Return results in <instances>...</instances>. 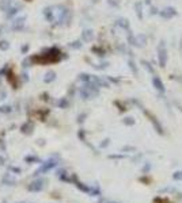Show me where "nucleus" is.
I'll list each match as a JSON object with an SVG mask.
<instances>
[{
    "instance_id": "nucleus-20",
    "label": "nucleus",
    "mask_w": 182,
    "mask_h": 203,
    "mask_svg": "<svg viewBox=\"0 0 182 203\" xmlns=\"http://www.w3.org/2000/svg\"><path fill=\"white\" fill-rule=\"evenodd\" d=\"M27 1H30V0H27Z\"/></svg>"
},
{
    "instance_id": "nucleus-2",
    "label": "nucleus",
    "mask_w": 182,
    "mask_h": 203,
    "mask_svg": "<svg viewBox=\"0 0 182 203\" xmlns=\"http://www.w3.org/2000/svg\"><path fill=\"white\" fill-rule=\"evenodd\" d=\"M56 164L57 162L56 161H48V162H44V165H42L40 169H38V172L37 173H42V172H48L49 169H52V168L56 167Z\"/></svg>"
},
{
    "instance_id": "nucleus-17",
    "label": "nucleus",
    "mask_w": 182,
    "mask_h": 203,
    "mask_svg": "<svg viewBox=\"0 0 182 203\" xmlns=\"http://www.w3.org/2000/svg\"><path fill=\"white\" fill-rule=\"evenodd\" d=\"M3 164H4V157L0 156V165H3Z\"/></svg>"
},
{
    "instance_id": "nucleus-18",
    "label": "nucleus",
    "mask_w": 182,
    "mask_h": 203,
    "mask_svg": "<svg viewBox=\"0 0 182 203\" xmlns=\"http://www.w3.org/2000/svg\"><path fill=\"white\" fill-rule=\"evenodd\" d=\"M122 150H135V149H133V148H124Z\"/></svg>"
},
{
    "instance_id": "nucleus-4",
    "label": "nucleus",
    "mask_w": 182,
    "mask_h": 203,
    "mask_svg": "<svg viewBox=\"0 0 182 203\" xmlns=\"http://www.w3.org/2000/svg\"><path fill=\"white\" fill-rule=\"evenodd\" d=\"M19 10H21V5H19V4H14V5L11 4V7L7 10V16H8V18L14 16Z\"/></svg>"
},
{
    "instance_id": "nucleus-5",
    "label": "nucleus",
    "mask_w": 182,
    "mask_h": 203,
    "mask_svg": "<svg viewBox=\"0 0 182 203\" xmlns=\"http://www.w3.org/2000/svg\"><path fill=\"white\" fill-rule=\"evenodd\" d=\"M23 23H25V18H19L15 22H12V29L14 30H21L23 27Z\"/></svg>"
},
{
    "instance_id": "nucleus-6",
    "label": "nucleus",
    "mask_w": 182,
    "mask_h": 203,
    "mask_svg": "<svg viewBox=\"0 0 182 203\" xmlns=\"http://www.w3.org/2000/svg\"><path fill=\"white\" fill-rule=\"evenodd\" d=\"M12 1H14V0H0V10L7 11L11 7Z\"/></svg>"
},
{
    "instance_id": "nucleus-10",
    "label": "nucleus",
    "mask_w": 182,
    "mask_h": 203,
    "mask_svg": "<svg viewBox=\"0 0 182 203\" xmlns=\"http://www.w3.org/2000/svg\"><path fill=\"white\" fill-rule=\"evenodd\" d=\"M10 111H11L10 106H3V107H0V112H4V114H7V112H10Z\"/></svg>"
},
{
    "instance_id": "nucleus-1",
    "label": "nucleus",
    "mask_w": 182,
    "mask_h": 203,
    "mask_svg": "<svg viewBox=\"0 0 182 203\" xmlns=\"http://www.w3.org/2000/svg\"><path fill=\"white\" fill-rule=\"evenodd\" d=\"M44 186H45V180H44V179H38V180H34V182L29 186V190L37 192V191H41L42 188H44Z\"/></svg>"
},
{
    "instance_id": "nucleus-16",
    "label": "nucleus",
    "mask_w": 182,
    "mask_h": 203,
    "mask_svg": "<svg viewBox=\"0 0 182 203\" xmlns=\"http://www.w3.org/2000/svg\"><path fill=\"white\" fill-rule=\"evenodd\" d=\"M109 158H124V156H109Z\"/></svg>"
},
{
    "instance_id": "nucleus-9",
    "label": "nucleus",
    "mask_w": 182,
    "mask_h": 203,
    "mask_svg": "<svg viewBox=\"0 0 182 203\" xmlns=\"http://www.w3.org/2000/svg\"><path fill=\"white\" fill-rule=\"evenodd\" d=\"M53 79H54V73H53V72H49V73L46 75V77L44 79V80H45L46 83H49V81H52Z\"/></svg>"
},
{
    "instance_id": "nucleus-11",
    "label": "nucleus",
    "mask_w": 182,
    "mask_h": 203,
    "mask_svg": "<svg viewBox=\"0 0 182 203\" xmlns=\"http://www.w3.org/2000/svg\"><path fill=\"white\" fill-rule=\"evenodd\" d=\"M0 49H1V50H7V49H8V42L7 41L0 42Z\"/></svg>"
},
{
    "instance_id": "nucleus-3",
    "label": "nucleus",
    "mask_w": 182,
    "mask_h": 203,
    "mask_svg": "<svg viewBox=\"0 0 182 203\" xmlns=\"http://www.w3.org/2000/svg\"><path fill=\"white\" fill-rule=\"evenodd\" d=\"M75 184H76V187H78L80 191H83V192H87V194H91V192H93V188L89 187V186H86V184H83V183L78 182L76 179H75Z\"/></svg>"
},
{
    "instance_id": "nucleus-15",
    "label": "nucleus",
    "mask_w": 182,
    "mask_h": 203,
    "mask_svg": "<svg viewBox=\"0 0 182 203\" xmlns=\"http://www.w3.org/2000/svg\"><path fill=\"white\" fill-rule=\"evenodd\" d=\"M37 160H38L37 157H27L26 158V161H37Z\"/></svg>"
},
{
    "instance_id": "nucleus-8",
    "label": "nucleus",
    "mask_w": 182,
    "mask_h": 203,
    "mask_svg": "<svg viewBox=\"0 0 182 203\" xmlns=\"http://www.w3.org/2000/svg\"><path fill=\"white\" fill-rule=\"evenodd\" d=\"M173 179L174 180H178V182H181L182 180V171H177L173 173Z\"/></svg>"
},
{
    "instance_id": "nucleus-12",
    "label": "nucleus",
    "mask_w": 182,
    "mask_h": 203,
    "mask_svg": "<svg viewBox=\"0 0 182 203\" xmlns=\"http://www.w3.org/2000/svg\"><path fill=\"white\" fill-rule=\"evenodd\" d=\"M154 202L155 203H169V200H163V199H161V198H156Z\"/></svg>"
},
{
    "instance_id": "nucleus-14",
    "label": "nucleus",
    "mask_w": 182,
    "mask_h": 203,
    "mask_svg": "<svg viewBox=\"0 0 182 203\" xmlns=\"http://www.w3.org/2000/svg\"><path fill=\"white\" fill-rule=\"evenodd\" d=\"M125 123H126V125H132L133 120H132V118H126V119H125Z\"/></svg>"
},
{
    "instance_id": "nucleus-19",
    "label": "nucleus",
    "mask_w": 182,
    "mask_h": 203,
    "mask_svg": "<svg viewBox=\"0 0 182 203\" xmlns=\"http://www.w3.org/2000/svg\"><path fill=\"white\" fill-rule=\"evenodd\" d=\"M106 203H118V202H111V200H106Z\"/></svg>"
},
{
    "instance_id": "nucleus-7",
    "label": "nucleus",
    "mask_w": 182,
    "mask_h": 203,
    "mask_svg": "<svg viewBox=\"0 0 182 203\" xmlns=\"http://www.w3.org/2000/svg\"><path fill=\"white\" fill-rule=\"evenodd\" d=\"M31 130H33V123H30V122H27V123H25V125L22 126V131L25 134H30Z\"/></svg>"
},
{
    "instance_id": "nucleus-13",
    "label": "nucleus",
    "mask_w": 182,
    "mask_h": 203,
    "mask_svg": "<svg viewBox=\"0 0 182 203\" xmlns=\"http://www.w3.org/2000/svg\"><path fill=\"white\" fill-rule=\"evenodd\" d=\"M150 164H147V165H144V167H143V172H144V173H148V171H150Z\"/></svg>"
}]
</instances>
